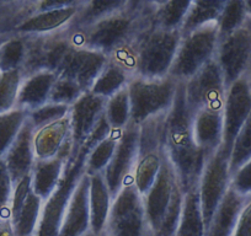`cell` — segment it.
Segmentation results:
<instances>
[{"label": "cell", "mask_w": 251, "mask_h": 236, "mask_svg": "<svg viewBox=\"0 0 251 236\" xmlns=\"http://www.w3.org/2000/svg\"><path fill=\"white\" fill-rule=\"evenodd\" d=\"M155 6L156 1H127L121 10L98 23L80 30H71L72 42L110 57L151 23Z\"/></svg>", "instance_id": "6da1fadb"}, {"label": "cell", "mask_w": 251, "mask_h": 236, "mask_svg": "<svg viewBox=\"0 0 251 236\" xmlns=\"http://www.w3.org/2000/svg\"><path fill=\"white\" fill-rule=\"evenodd\" d=\"M191 119L192 116L185 102L183 83H180L168 116L164 155L173 166L183 192L197 187L204 164L209 158V155L195 144Z\"/></svg>", "instance_id": "7a4b0ae2"}, {"label": "cell", "mask_w": 251, "mask_h": 236, "mask_svg": "<svg viewBox=\"0 0 251 236\" xmlns=\"http://www.w3.org/2000/svg\"><path fill=\"white\" fill-rule=\"evenodd\" d=\"M181 40L180 31H168L149 23L129 42L136 55V76L156 79L169 75Z\"/></svg>", "instance_id": "3957f363"}, {"label": "cell", "mask_w": 251, "mask_h": 236, "mask_svg": "<svg viewBox=\"0 0 251 236\" xmlns=\"http://www.w3.org/2000/svg\"><path fill=\"white\" fill-rule=\"evenodd\" d=\"M90 149L81 145L76 153H72L67 161L62 179L50 198L43 202L40 220L33 236H59L60 226L67 206L81 176L85 173L86 158Z\"/></svg>", "instance_id": "277c9868"}, {"label": "cell", "mask_w": 251, "mask_h": 236, "mask_svg": "<svg viewBox=\"0 0 251 236\" xmlns=\"http://www.w3.org/2000/svg\"><path fill=\"white\" fill-rule=\"evenodd\" d=\"M178 84L171 76L148 79L134 76L128 85L131 102V123L143 122L171 110L177 94Z\"/></svg>", "instance_id": "5b68a950"}, {"label": "cell", "mask_w": 251, "mask_h": 236, "mask_svg": "<svg viewBox=\"0 0 251 236\" xmlns=\"http://www.w3.org/2000/svg\"><path fill=\"white\" fill-rule=\"evenodd\" d=\"M219 35L217 24L204 26L191 33L181 36L169 76L177 83H185L216 59Z\"/></svg>", "instance_id": "8992f818"}, {"label": "cell", "mask_w": 251, "mask_h": 236, "mask_svg": "<svg viewBox=\"0 0 251 236\" xmlns=\"http://www.w3.org/2000/svg\"><path fill=\"white\" fill-rule=\"evenodd\" d=\"M105 236H151L143 197L132 181L113 197Z\"/></svg>", "instance_id": "52a82bcc"}, {"label": "cell", "mask_w": 251, "mask_h": 236, "mask_svg": "<svg viewBox=\"0 0 251 236\" xmlns=\"http://www.w3.org/2000/svg\"><path fill=\"white\" fill-rule=\"evenodd\" d=\"M71 30L25 36V61L21 71L24 76L40 71L57 73L66 55L73 48Z\"/></svg>", "instance_id": "ba28073f"}, {"label": "cell", "mask_w": 251, "mask_h": 236, "mask_svg": "<svg viewBox=\"0 0 251 236\" xmlns=\"http://www.w3.org/2000/svg\"><path fill=\"white\" fill-rule=\"evenodd\" d=\"M226 93V81L216 59L183 83L185 102L191 116L202 110H223Z\"/></svg>", "instance_id": "9c48e42d"}, {"label": "cell", "mask_w": 251, "mask_h": 236, "mask_svg": "<svg viewBox=\"0 0 251 236\" xmlns=\"http://www.w3.org/2000/svg\"><path fill=\"white\" fill-rule=\"evenodd\" d=\"M216 61L226 88L249 73L251 67V15L234 32L219 38Z\"/></svg>", "instance_id": "30bf717a"}, {"label": "cell", "mask_w": 251, "mask_h": 236, "mask_svg": "<svg viewBox=\"0 0 251 236\" xmlns=\"http://www.w3.org/2000/svg\"><path fill=\"white\" fill-rule=\"evenodd\" d=\"M230 186L231 173L229 167V155L221 148L207 159L197 184L206 229Z\"/></svg>", "instance_id": "8fae6325"}, {"label": "cell", "mask_w": 251, "mask_h": 236, "mask_svg": "<svg viewBox=\"0 0 251 236\" xmlns=\"http://www.w3.org/2000/svg\"><path fill=\"white\" fill-rule=\"evenodd\" d=\"M183 192L173 166L164 155L163 164L156 176L155 182L143 196L147 221L151 236H158L174 199Z\"/></svg>", "instance_id": "7c38bea8"}, {"label": "cell", "mask_w": 251, "mask_h": 236, "mask_svg": "<svg viewBox=\"0 0 251 236\" xmlns=\"http://www.w3.org/2000/svg\"><path fill=\"white\" fill-rule=\"evenodd\" d=\"M138 156L139 127L131 123L120 133L112 159L102 173L112 198L127 182L132 181Z\"/></svg>", "instance_id": "4fadbf2b"}, {"label": "cell", "mask_w": 251, "mask_h": 236, "mask_svg": "<svg viewBox=\"0 0 251 236\" xmlns=\"http://www.w3.org/2000/svg\"><path fill=\"white\" fill-rule=\"evenodd\" d=\"M222 149L230 158L236 137L251 115V79L246 74L226 88L223 110Z\"/></svg>", "instance_id": "5bb4252c"}, {"label": "cell", "mask_w": 251, "mask_h": 236, "mask_svg": "<svg viewBox=\"0 0 251 236\" xmlns=\"http://www.w3.org/2000/svg\"><path fill=\"white\" fill-rule=\"evenodd\" d=\"M83 1H38L37 11L16 27L15 35L31 36L68 28L80 10Z\"/></svg>", "instance_id": "9a60e30c"}, {"label": "cell", "mask_w": 251, "mask_h": 236, "mask_svg": "<svg viewBox=\"0 0 251 236\" xmlns=\"http://www.w3.org/2000/svg\"><path fill=\"white\" fill-rule=\"evenodd\" d=\"M108 61L110 57L99 50L73 46L57 71V76L74 81L86 93L90 91Z\"/></svg>", "instance_id": "2e32d148"}, {"label": "cell", "mask_w": 251, "mask_h": 236, "mask_svg": "<svg viewBox=\"0 0 251 236\" xmlns=\"http://www.w3.org/2000/svg\"><path fill=\"white\" fill-rule=\"evenodd\" d=\"M106 102H107L106 98L86 91L76 100L74 105L71 106L69 121H71L72 146H73L72 153H76L80 149L89 134L103 117Z\"/></svg>", "instance_id": "e0dca14e"}, {"label": "cell", "mask_w": 251, "mask_h": 236, "mask_svg": "<svg viewBox=\"0 0 251 236\" xmlns=\"http://www.w3.org/2000/svg\"><path fill=\"white\" fill-rule=\"evenodd\" d=\"M90 231L89 176H81L67 206L59 236H84Z\"/></svg>", "instance_id": "ac0fdd59"}, {"label": "cell", "mask_w": 251, "mask_h": 236, "mask_svg": "<svg viewBox=\"0 0 251 236\" xmlns=\"http://www.w3.org/2000/svg\"><path fill=\"white\" fill-rule=\"evenodd\" d=\"M33 134H35V128L27 119L13 145L9 148L3 158L14 185L18 184L26 176L31 175L33 170L36 164Z\"/></svg>", "instance_id": "d6986e66"}, {"label": "cell", "mask_w": 251, "mask_h": 236, "mask_svg": "<svg viewBox=\"0 0 251 236\" xmlns=\"http://www.w3.org/2000/svg\"><path fill=\"white\" fill-rule=\"evenodd\" d=\"M72 141L67 144L57 156L48 160H36L31 172V187L36 196L43 202L50 198L62 179L67 161L72 154Z\"/></svg>", "instance_id": "ffe728a7"}, {"label": "cell", "mask_w": 251, "mask_h": 236, "mask_svg": "<svg viewBox=\"0 0 251 236\" xmlns=\"http://www.w3.org/2000/svg\"><path fill=\"white\" fill-rule=\"evenodd\" d=\"M195 144L207 155H213L223 144V113L216 110H202L191 119Z\"/></svg>", "instance_id": "44dd1931"}, {"label": "cell", "mask_w": 251, "mask_h": 236, "mask_svg": "<svg viewBox=\"0 0 251 236\" xmlns=\"http://www.w3.org/2000/svg\"><path fill=\"white\" fill-rule=\"evenodd\" d=\"M57 78V73L53 71H40L24 76L19 89L16 108L28 113L50 102V91Z\"/></svg>", "instance_id": "7402d4cb"}, {"label": "cell", "mask_w": 251, "mask_h": 236, "mask_svg": "<svg viewBox=\"0 0 251 236\" xmlns=\"http://www.w3.org/2000/svg\"><path fill=\"white\" fill-rule=\"evenodd\" d=\"M71 141L69 116L54 123L36 129L33 134L36 160H48L54 158Z\"/></svg>", "instance_id": "603a6c76"}, {"label": "cell", "mask_w": 251, "mask_h": 236, "mask_svg": "<svg viewBox=\"0 0 251 236\" xmlns=\"http://www.w3.org/2000/svg\"><path fill=\"white\" fill-rule=\"evenodd\" d=\"M248 198L229 189L214 212L204 236H233L236 223Z\"/></svg>", "instance_id": "cb8c5ba5"}, {"label": "cell", "mask_w": 251, "mask_h": 236, "mask_svg": "<svg viewBox=\"0 0 251 236\" xmlns=\"http://www.w3.org/2000/svg\"><path fill=\"white\" fill-rule=\"evenodd\" d=\"M112 199L102 173L89 176V209H90L91 233L96 235L105 234Z\"/></svg>", "instance_id": "d4e9b609"}, {"label": "cell", "mask_w": 251, "mask_h": 236, "mask_svg": "<svg viewBox=\"0 0 251 236\" xmlns=\"http://www.w3.org/2000/svg\"><path fill=\"white\" fill-rule=\"evenodd\" d=\"M203 214H202L201 202H200L197 187L188 189L183 194L182 209H181L180 220L174 236H204Z\"/></svg>", "instance_id": "484cf974"}, {"label": "cell", "mask_w": 251, "mask_h": 236, "mask_svg": "<svg viewBox=\"0 0 251 236\" xmlns=\"http://www.w3.org/2000/svg\"><path fill=\"white\" fill-rule=\"evenodd\" d=\"M224 4L226 1H221V0H213V1L195 0V1H191L182 26L180 28L181 36L194 32L204 26L218 23Z\"/></svg>", "instance_id": "4316f807"}, {"label": "cell", "mask_w": 251, "mask_h": 236, "mask_svg": "<svg viewBox=\"0 0 251 236\" xmlns=\"http://www.w3.org/2000/svg\"><path fill=\"white\" fill-rule=\"evenodd\" d=\"M133 76L127 71L116 64L115 62L108 61L103 71L95 80L90 89V93L94 95L100 96L102 98H110L123 89L128 88L129 83Z\"/></svg>", "instance_id": "83f0119b"}, {"label": "cell", "mask_w": 251, "mask_h": 236, "mask_svg": "<svg viewBox=\"0 0 251 236\" xmlns=\"http://www.w3.org/2000/svg\"><path fill=\"white\" fill-rule=\"evenodd\" d=\"M170 112V111H169ZM168 113L159 115L143 122L139 127V155L164 153Z\"/></svg>", "instance_id": "f1b7e54d"}, {"label": "cell", "mask_w": 251, "mask_h": 236, "mask_svg": "<svg viewBox=\"0 0 251 236\" xmlns=\"http://www.w3.org/2000/svg\"><path fill=\"white\" fill-rule=\"evenodd\" d=\"M127 1L118 0V1H83L78 15L75 16L69 30H80L85 28L93 24L98 23L101 19L121 10Z\"/></svg>", "instance_id": "f546056e"}, {"label": "cell", "mask_w": 251, "mask_h": 236, "mask_svg": "<svg viewBox=\"0 0 251 236\" xmlns=\"http://www.w3.org/2000/svg\"><path fill=\"white\" fill-rule=\"evenodd\" d=\"M163 158L164 153H151L138 156V161L132 173V182L142 197L151 189L155 182L156 176L163 164Z\"/></svg>", "instance_id": "4dcf8cb0"}, {"label": "cell", "mask_w": 251, "mask_h": 236, "mask_svg": "<svg viewBox=\"0 0 251 236\" xmlns=\"http://www.w3.org/2000/svg\"><path fill=\"white\" fill-rule=\"evenodd\" d=\"M105 118L113 132H122L131 124V102L128 88L107 98L105 108Z\"/></svg>", "instance_id": "1f68e13d"}, {"label": "cell", "mask_w": 251, "mask_h": 236, "mask_svg": "<svg viewBox=\"0 0 251 236\" xmlns=\"http://www.w3.org/2000/svg\"><path fill=\"white\" fill-rule=\"evenodd\" d=\"M191 1H156L154 23L168 31H180Z\"/></svg>", "instance_id": "d6a6232c"}, {"label": "cell", "mask_w": 251, "mask_h": 236, "mask_svg": "<svg viewBox=\"0 0 251 236\" xmlns=\"http://www.w3.org/2000/svg\"><path fill=\"white\" fill-rule=\"evenodd\" d=\"M43 201L36 196L32 191L28 194L25 204L21 208L20 213L14 221H11L14 235L15 236H33L38 220H40L41 211H42Z\"/></svg>", "instance_id": "836d02e7"}, {"label": "cell", "mask_w": 251, "mask_h": 236, "mask_svg": "<svg viewBox=\"0 0 251 236\" xmlns=\"http://www.w3.org/2000/svg\"><path fill=\"white\" fill-rule=\"evenodd\" d=\"M28 113L20 108H14L0 115V158L3 159L16 137L27 121Z\"/></svg>", "instance_id": "e575fe53"}, {"label": "cell", "mask_w": 251, "mask_h": 236, "mask_svg": "<svg viewBox=\"0 0 251 236\" xmlns=\"http://www.w3.org/2000/svg\"><path fill=\"white\" fill-rule=\"evenodd\" d=\"M120 133L112 132L110 136L106 137L103 141H101L98 145L94 146L89 151L85 165L86 175L90 176L96 175V173H103V171L112 159L113 153H115Z\"/></svg>", "instance_id": "d590c367"}, {"label": "cell", "mask_w": 251, "mask_h": 236, "mask_svg": "<svg viewBox=\"0 0 251 236\" xmlns=\"http://www.w3.org/2000/svg\"><path fill=\"white\" fill-rule=\"evenodd\" d=\"M23 79L21 69L0 71V115L16 108L19 89Z\"/></svg>", "instance_id": "8d00e7d4"}, {"label": "cell", "mask_w": 251, "mask_h": 236, "mask_svg": "<svg viewBox=\"0 0 251 236\" xmlns=\"http://www.w3.org/2000/svg\"><path fill=\"white\" fill-rule=\"evenodd\" d=\"M25 36L11 35L0 46V71L21 69L25 61Z\"/></svg>", "instance_id": "74e56055"}, {"label": "cell", "mask_w": 251, "mask_h": 236, "mask_svg": "<svg viewBox=\"0 0 251 236\" xmlns=\"http://www.w3.org/2000/svg\"><path fill=\"white\" fill-rule=\"evenodd\" d=\"M248 15L245 1H240V0L226 1L221 16L218 19V23H217L219 38L238 30L245 23Z\"/></svg>", "instance_id": "f35d334b"}, {"label": "cell", "mask_w": 251, "mask_h": 236, "mask_svg": "<svg viewBox=\"0 0 251 236\" xmlns=\"http://www.w3.org/2000/svg\"><path fill=\"white\" fill-rule=\"evenodd\" d=\"M251 159V115L248 118L246 123L241 128L240 133L236 137L233 144L229 158V167L233 175L238 168H240L246 161Z\"/></svg>", "instance_id": "ab89813d"}, {"label": "cell", "mask_w": 251, "mask_h": 236, "mask_svg": "<svg viewBox=\"0 0 251 236\" xmlns=\"http://www.w3.org/2000/svg\"><path fill=\"white\" fill-rule=\"evenodd\" d=\"M69 111H71L69 106L48 102L28 112L27 119L36 131V129H40L42 127L48 126V124L54 123V122L60 121L63 118L68 117Z\"/></svg>", "instance_id": "60d3db41"}, {"label": "cell", "mask_w": 251, "mask_h": 236, "mask_svg": "<svg viewBox=\"0 0 251 236\" xmlns=\"http://www.w3.org/2000/svg\"><path fill=\"white\" fill-rule=\"evenodd\" d=\"M85 91L80 88L76 83L66 78L58 76L50 91V102L58 103V105H66L71 107L76 102Z\"/></svg>", "instance_id": "b9f144b4"}, {"label": "cell", "mask_w": 251, "mask_h": 236, "mask_svg": "<svg viewBox=\"0 0 251 236\" xmlns=\"http://www.w3.org/2000/svg\"><path fill=\"white\" fill-rule=\"evenodd\" d=\"M14 184L8 167L0 158V220L10 221V203Z\"/></svg>", "instance_id": "7bdbcfd3"}, {"label": "cell", "mask_w": 251, "mask_h": 236, "mask_svg": "<svg viewBox=\"0 0 251 236\" xmlns=\"http://www.w3.org/2000/svg\"><path fill=\"white\" fill-rule=\"evenodd\" d=\"M31 191H32V187H31V175L26 176L23 180H20L18 184L14 185L13 197H11L10 203V223L15 220L16 216L19 215Z\"/></svg>", "instance_id": "ee69618b"}, {"label": "cell", "mask_w": 251, "mask_h": 236, "mask_svg": "<svg viewBox=\"0 0 251 236\" xmlns=\"http://www.w3.org/2000/svg\"><path fill=\"white\" fill-rule=\"evenodd\" d=\"M230 187L246 198L251 197V159L231 175Z\"/></svg>", "instance_id": "f6af8a7d"}, {"label": "cell", "mask_w": 251, "mask_h": 236, "mask_svg": "<svg viewBox=\"0 0 251 236\" xmlns=\"http://www.w3.org/2000/svg\"><path fill=\"white\" fill-rule=\"evenodd\" d=\"M233 236H251V197L241 211Z\"/></svg>", "instance_id": "bcb514c9"}, {"label": "cell", "mask_w": 251, "mask_h": 236, "mask_svg": "<svg viewBox=\"0 0 251 236\" xmlns=\"http://www.w3.org/2000/svg\"><path fill=\"white\" fill-rule=\"evenodd\" d=\"M0 236H15L10 221L0 220Z\"/></svg>", "instance_id": "7dc6e473"}, {"label": "cell", "mask_w": 251, "mask_h": 236, "mask_svg": "<svg viewBox=\"0 0 251 236\" xmlns=\"http://www.w3.org/2000/svg\"><path fill=\"white\" fill-rule=\"evenodd\" d=\"M246 4V10H248L249 15H251V1H245Z\"/></svg>", "instance_id": "c3c4849f"}, {"label": "cell", "mask_w": 251, "mask_h": 236, "mask_svg": "<svg viewBox=\"0 0 251 236\" xmlns=\"http://www.w3.org/2000/svg\"><path fill=\"white\" fill-rule=\"evenodd\" d=\"M84 236H105V235H96V234H94V233H91V231H89V233H86Z\"/></svg>", "instance_id": "681fc988"}, {"label": "cell", "mask_w": 251, "mask_h": 236, "mask_svg": "<svg viewBox=\"0 0 251 236\" xmlns=\"http://www.w3.org/2000/svg\"><path fill=\"white\" fill-rule=\"evenodd\" d=\"M9 37H10V36H9ZM6 38H8V37H0V46L3 45L4 42H5V40H6Z\"/></svg>", "instance_id": "f907efd6"}, {"label": "cell", "mask_w": 251, "mask_h": 236, "mask_svg": "<svg viewBox=\"0 0 251 236\" xmlns=\"http://www.w3.org/2000/svg\"><path fill=\"white\" fill-rule=\"evenodd\" d=\"M248 75L250 76V79H251V67H250V71H249V73H248Z\"/></svg>", "instance_id": "816d5d0a"}]
</instances>
